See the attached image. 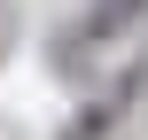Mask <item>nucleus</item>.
Wrapping results in <instances>:
<instances>
[{"label": "nucleus", "instance_id": "obj_2", "mask_svg": "<svg viewBox=\"0 0 148 140\" xmlns=\"http://www.w3.org/2000/svg\"><path fill=\"white\" fill-rule=\"evenodd\" d=\"M140 8H148V0H94L78 39H117V31H133V23H140Z\"/></svg>", "mask_w": 148, "mask_h": 140}, {"label": "nucleus", "instance_id": "obj_1", "mask_svg": "<svg viewBox=\"0 0 148 140\" xmlns=\"http://www.w3.org/2000/svg\"><path fill=\"white\" fill-rule=\"evenodd\" d=\"M140 86H148V55L133 62V70H125V78H117V94H101V101H86V109H78V117L62 125V140H101L109 125H117V117H125V101H133Z\"/></svg>", "mask_w": 148, "mask_h": 140}]
</instances>
